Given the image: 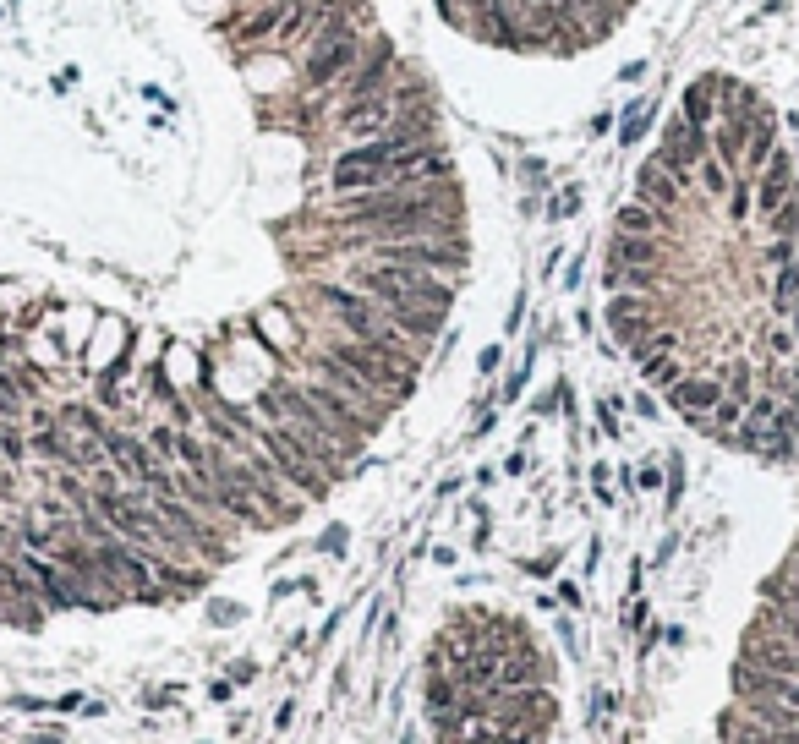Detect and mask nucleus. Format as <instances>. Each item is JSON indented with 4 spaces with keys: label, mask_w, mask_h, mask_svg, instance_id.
Instances as JSON below:
<instances>
[{
    "label": "nucleus",
    "mask_w": 799,
    "mask_h": 744,
    "mask_svg": "<svg viewBox=\"0 0 799 744\" xmlns=\"http://www.w3.org/2000/svg\"><path fill=\"white\" fill-rule=\"evenodd\" d=\"M132 356V329H126L121 318H99L94 323V334H88V345H83V367L94 372H110L115 362H126Z\"/></svg>",
    "instance_id": "7"
},
{
    "label": "nucleus",
    "mask_w": 799,
    "mask_h": 744,
    "mask_svg": "<svg viewBox=\"0 0 799 744\" xmlns=\"http://www.w3.org/2000/svg\"><path fill=\"white\" fill-rule=\"evenodd\" d=\"M635 487H663V471H657V465H641V471H635Z\"/></svg>",
    "instance_id": "39"
},
{
    "label": "nucleus",
    "mask_w": 799,
    "mask_h": 744,
    "mask_svg": "<svg viewBox=\"0 0 799 744\" xmlns=\"http://www.w3.org/2000/svg\"><path fill=\"white\" fill-rule=\"evenodd\" d=\"M553 569H559V553H542V558H526V575H553Z\"/></svg>",
    "instance_id": "33"
},
{
    "label": "nucleus",
    "mask_w": 799,
    "mask_h": 744,
    "mask_svg": "<svg viewBox=\"0 0 799 744\" xmlns=\"http://www.w3.org/2000/svg\"><path fill=\"white\" fill-rule=\"evenodd\" d=\"M767 263H772V269H789V263H794V241H772Z\"/></svg>",
    "instance_id": "31"
},
{
    "label": "nucleus",
    "mask_w": 799,
    "mask_h": 744,
    "mask_svg": "<svg viewBox=\"0 0 799 744\" xmlns=\"http://www.w3.org/2000/svg\"><path fill=\"white\" fill-rule=\"evenodd\" d=\"M137 701H143V712H170V706L181 701V684H154V690H143Z\"/></svg>",
    "instance_id": "24"
},
{
    "label": "nucleus",
    "mask_w": 799,
    "mask_h": 744,
    "mask_svg": "<svg viewBox=\"0 0 799 744\" xmlns=\"http://www.w3.org/2000/svg\"><path fill=\"white\" fill-rule=\"evenodd\" d=\"M745 695H761V701H778V706H794L799 712V679L767 673L756 662H734V701H745Z\"/></svg>",
    "instance_id": "8"
},
{
    "label": "nucleus",
    "mask_w": 799,
    "mask_h": 744,
    "mask_svg": "<svg viewBox=\"0 0 799 744\" xmlns=\"http://www.w3.org/2000/svg\"><path fill=\"white\" fill-rule=\"evenodd\" d=\"M712 83L717 77H701V83L685 88V121L696 126V132H706V121H712Z\"/></svg>",
    "instance_id": "19"
},
{
    "label": "nucleus",
    "mask_w": 799,
    "mask_h": 744,
    "mask_svg": "<svg viewBox=\"0 0 799 744\" xmlns=\"http://www.w3.org/2000/svg\"><path fill=\"white\" fill-rule=\"evenodd\" d=\"M0 706L17 717H55V695H39V690H6Z\"/></svg>",
    "instance_id": "16"
},
{
    "label": "nucleus",
    "mask_w": 799,
    "mask_h": 744,
    "mask_svg": "<svg viewBox=\"0 0 799 744\" xmlns=\"http://www.w3.org/2000/svg\"><path fill=\"white\" fill-rule=\"evenodd\" d=\"M750 186H756V176H739L734 186H728V214H734V219L750 214Z\"/></svg>",
    "instance_id": "26"
},
{
    "label": "nucleus",
    "mask_w": 799,
    "mask_h": 744,
    "mask_svg": "<svg viewBox=\"0 0 799 744\" xmlns=\"http://www.w3.org/2000/svg\"><path fill=\"white\" fill-rule=\"evenodd\" d=\"M652 121H657L652 104H630V110H624V121H619V143H624V148L641 143V137L652 132Z\"/></svg>",
    "instance_id": "20"
},
{
    "label": "nucleus",
    "mask_w": 799,
    "mask_h": 744,
    "mask_svg": "<svg viewBox=\"0 0 799 744\" xmlns=\"http://www.w3.org/2000/svg\"><path fill=\"white\" fill-rule=\"evenodd\" d=\"M55 416H61V427H66V433H77V438H104V433H110V416H104L99 405H88V400H66Z\"/></svg>",
    "instance_id": "12"
},
{
    "label": "nucleus",
    "mask_w": 799,
    "mask_h": 744,
    "mask_svg": "<svg viewBox=\"0 0 799 744\" xmlns=\"http://www.w3.org/2000/svg\"><path fill=\"white\" fill-rule=\"evenodd\" d=\"M581 6H608V17H624V11L635 6V0H581Z\"/></svg>",
    "instance_id": "40"
},
{
    "label": "nucleus",
    "mask_w": 799,
    "mask_h": 744,
    "mask_svg": "<svg viewBox=\"0 0 799 744\" xmlns=\"http://www.w3.org/2000/svg\"><path fill=\"white\" fill-rule=\"evenodd\" d=\"M592 482H597V498L613 504V487H608V465H592Z\"/></svg>",
    "instance_id": "37"
},
{
    "label": "nucleus",
    "mask_w": 799,
    "mask_h": 744,
    "mask_svg": "<svg viewBox=\"0 0 799 744\" xmlns=\"http://www.w3.org/2000/svg\"><path fill=\"white\" fill-rule=\"evenodd\" d=\"M739 712H745L750 723L772 728V734H783V728H799V712H794V706H778V701H761V695H745V701H739Z\"/></svg>",
    "instance_id": "14"
},
{
    "label": "nucleus",
    "mask_w": 799,
    "mask_h": 744,
    "mask_svg": "<svg viewBox=\"0 0 799 744\" xmlns=\"http://www.w3.org/2000/svg\"><path fill=\"white\" fill-rule=\"evenodd\" d=\"M613 225H619V236H652L663 219L652 214V203H624L619 214H613Z\"/></svg>",
    "instance_id": "17"
},
{
    "label": "nucleus",
    "mask_w": 799,
    "mask_h": 744,
    "mask_svg": "<svg viewBox=\"0 0 799 744\" xmlns=\"http://www.w3.org/2000/svg\"><path fill=\"white\" fill-rule=\"evenodd\" d=\"M455 197L444 186H378L334 203V225L345 247H384V241H433L455 236Z\"/></svg>",
    "instance_id": "1"
},
{
    "label": "nucleus",
    "mask_w": 799,
    "mask_h": 744,
    "mask_svg": "<svg viewBox=\"0 0 799 744\" xmlns=\"http://www.w3.org/2000/svg\"><path fill=\"white\" fill-rule=\"evenodd\" d=\"M778 312H799V263L778 269Z\"/></svg>",
    "instance_id": "23"
},
{
    "label": "nucleus",
    "mask_w": 799,
    "mask_h": 744,
    "mask_svg": "<svg viewBox=\"0 0 799 744\" xmlns=\"http://www.w3.org/2000/svg\"><path fill=\"white\" fill-rule=\"evenodd\" d=\"M258 679V662H236V668H230V684H252Z\"/></svg>",
    "instance_id": "38"
},
{
    "label": "nucleus",
    "mask_w": 799,
    "mask_h": 744,
    "mask_svg": "<svg viewBox=\"0 0 799 744\" xmlns=\"http://www.w3.org/2000/svg\"><path fill=\"white\" fill-rule=\"evenodd\" d=\"M241 608H230V602H208V624H236Z\"/></svg>",
    "instance_id": "34"
},
{
    "label": "nucleus",
    "mask_w": 799,
    "mask_h": 744,
    "mask_svg": "<svg viewBox=\"0 0 799 744\" xmlns=\"http://www.w3.org/2000/svg\"><path fill=\"white\" fill-rule=\"evenodd\" d=\"M575 208H581V192H575V186H570V192H559V197H553V203H548V219H553V225H559V219H570Z\"/></svg>",
    "instance_id": "28"
},
{
    "label": "nucleus",
    "mask_w": 799,
    "mask_h": 744,
    "mask_svg": "<svg viewBox=\"0 0 799 744\" xmlns=\"http://www.w3.org/2000/svg\"><path fill=\"white\" fill-rule=\"evenodd\" d=\"M499 356H504V351H499V345H488V351H482V356H477V372H493V367H499Z\"/></svg>",
    "instance_id": "41"
},
{
    "label": "nucleus",
    "mask_w": 799,
    "mask_h": 744,
    "mask_svg": "<svg viewBox=\"0 0 799 744\" xmlns=\"http://www.w3.org/2000/svg\"><path fill=\"white\" fill-rule=\"evenodd\" d=\"M739 662H756V668H767V673L799 679V641H783V635H772V630H761V624H756V630L745 635Z\"/></svg>",
    "instance_id": "6"
},
{
    "label": "nucleus",
    "mask_w": 799,
    "mask_h": 744,
    "mask_svg": "<svg viewBox=\"0 0 799 744\" xmlns=\"http://www.w3.org/2000/svg\"><path fill=\"white\" fill-rule=\"evenodd\" d=\"M701 186H706L712 197H723L728 186H734V176H728V165H717V159L706 154V159H701Z\"/></svg>",
    "instance_id": "25"
},
{
    "label": "nucleus",
    "mask_w": 799,
    "mask_h": 744,
    "mask_svg": "<svg viewBox=\"0 0 799 744\" xmlns=\"http://www.w3.org/2000/svg\"><path fill=\"white\" fill-rule=\"evenodd\" d=\"M345 542H351V531H345V526H329V537H323V553L340 558V553H345Z\"/></svg>",
    "instance_id": "35"
},
{
    "label": "nucleus",
    "mask_w": 799,
    "mask_h": 744,
    "mask_svg": "<svg viewBox=\"0 0 799 744\" xmlns=\"http://www.w3.org/2000/svg\"><path fill=\"white\" fill-rule=\"evenodd\" d=\"M17 744H72V728H66V717H33Z\"/></svg>",
    "instance_id": "18"
},
{
    "label": "nucleus",
    "mask_w": 799,
    "mask_h": 744,
    "mask_svg": "<svg viewBox=\"0 0 799 744\" xmlns=\"http://www.w3.org/2000/svg\"><path fill=\"white\" fill-rule=\"evenodd\" d=\"M83 701H88V690H61V695H55V717H77V712H83Z\"/></svg>",
    "instance_id": "29"
},
{
    "label": "nucleus",
    "mask_w": 799,
    "mask_h": 744,
    "mask_svg": "<svg viewBox=\"0 0 799 744\" xmlns=\"http://www.w3.org/2000/svg\"><path fill=\"white\" fill-rule=\"evenodd\" d=\"M143 444L154 449V455L165 460V465H176V427H170V422H154V427H148Z\"/></svg>",
    "instance_id": "22"
},
{
    "label": "nucleus",
    "mask_w": 799,
    "mask_h": 744,
    "mask_svg": "<svg viewBox=\"0 0 799 744\" xmlns=\"http://www.w3.org/2000/svg\"><path fill=\"white\" fill-rule=\"evenodd\" d=\"M608 329H613V340H619L624 351L646 345V340H652V334H646V301H635V296H613V301H608Z\"/></svg>",
    "instance_id": "11"
},
{
    "label": "nucleus",
    "mask_w": 799,
    "mask_h": 744,
    "mask_svg": "<svg viewBox=\"0 0 799 744\" xmlns=\"http://www.w3.org/2000/svg\"><path fill=\"white\" fill-rule=\"evenodd\" d=\"M624 624H630V630H641V624H646V602H635V608L624 613Z\"/></svg>",
    "instance_id": "43"
},
{
    "label": "nucleus",
    "mask_w": 799,
    "mask_h": 744,
    "mask_svg": "<svg viewBox=\"0 0 799 744\" xmlns=\"http://www.w3.org/2000/svg\"><path fill=\"white\" fill-rule=\"evenodd\" d=\"M630 405H635V416H641V422H657V400H652V394H635Z\"/></svg>",
    "instance_id": "36"
},
{
    "label": "nucleus",
    "mask_w": 799,
    "mask_h": 744,
    "mask_svg": "<svg viewBox=\"0 0 799 744\" xmlns=\"http://www.w3.org/2000/svg\"><path fill=\"white\" fill-rule=\"evenodd\" d=\"M389 77H395V44H389V39H373L362 61H356L351 72L334 83V99H340V126L351 121L362 104H373L378 93L389 88Z\"/></svg>",
    "instance_id": "3"
},
{
    "label": "nucleus",
    "mask_w": 799,
    "mask_h": 744,
    "mask_svg": "<svg viewBox=\"0 0 799 744\" xmlns=\"http://www.w3.org/2000/svg\"><path fill=\"white\" fill-rule=\"evenodd\" d=\"M318 301L329 307V318L340 323L351 340L373 345L378 356H389V362H400V367H416V345L405 340L395 323L384 318V307H378V301H367L362 290H351V285H318Z\"/></svg>",
    "instance_id": "2"
},
{
    "label": "nucleus",
    "mask_w": 799,
    "mask_h": 744,
    "mask_svg": "<svg viewBox=\"0 0 799 744\" xmlns=\"http://www.w3.org/2000/svg\"><path fill=\"white\" fill-rule=\"evenodd\" d=\"M767 230H772V236H778V241H794V236H799V192H794L789 203L778 208V214L767 219Z\"/></svg>",
    "instance_id": "21"
},
{
    "label": "nucleus",
    "mask_w": 799,
    "mask_h": 744,
    "mask_svg": "<svg viewBox=\"0 0 799 744\" xmlns=\"http://www.w3.org/2000/svg\"><path fill=\"white\" fill-rule=\"evenodd\" d=\"M318 383H329L334 394H345V400H351V405H362L367 416H378V422H384L389 400H384V394L373 389V383H362V378H356V372L345 367V362H334L329 351H318Z\"/></svg>",
    "instance_id": "5"
},
{
    "label": "nucleus",
    "mask_w": 799,
    "mask_h": 744,
    "mask_svg": "<svg viewBox=\"0 0 799 744\" xmlns=\"http://www.w3.org/2000/svg\"><path fill=\"white\" fill-rule=\"evenodd\" d=\"M717 400H723V378H679L674 389H668V405H674L685 422H696V416H712Z\"/></svg>",
    "instance_id": "9"
},
{
    "label": "nucleus",
    "mask_w": 799,
    "mask_h": 744,
    "mask_svg": "<svg viewBox=\"0 0 799 744\" xmlns=\"http://www.w3.org/2000/svg\"><path fill=\"white\" fill-rule=\"evenodd\" d=\"M663 487H668V509L679 504V498H685V460H668V476H663Z\"/></svg>",
    "instance_id": "27"
},
{
    "label": "nucleus",
    "mask_w": 799,
    "mask_h": 744,
    "mask_svg": "<svg viewBox=\"0 0 799 744\" xmlns=\"http://www.w3.org/2000/svg\"><path fill=\"white\" fill-rule=\"evenodd\" d=\"M663 258L652 236H613V269H646V263Z\"/></svg>",
    "instance_id": "15"
},
{
    "label": "nucleus",
    "mask_w": 799,
    "mask_h": 744,
    "mask_svg": "<svg viewBox=\"0 0 799 744\" xmlns=\"http://www.w3.org/2000/svg\"><path fill=\"white\" fill-rule=\"evenodd\" d=\"M761 192H756V208H761V219H772L783 203L794 197V159L789 154H772L767 165H761Z\"/></svg>",
    "instance_id": "10"
},
{
    "label": "nucleus",
    "mask_w": 799,
    "mask_h": 744,
    "mask_svg": "<svg viewBox=\"0 0 799 744\" xmlns=\"http://www.w3.org/2000/svg\"><path fill=\"white\" fill-rule=\"evenodd\" d=\"M679 192H685V181H679L668 165H657V159H652V165L641 170V203H663V208H674V203H679Z\"/></svg>",
    "instance_id": "13"
},
{
    "label": "nucleus",
    "mask_w": 799,
    "mask_h": 744,
    "mask_svg": "<svg viewBox=\"0 0 799 744\" xmlns=\"http://www.w3.org/2000/svg\"><path fill=\"white\" fill-rule=\"evenodd\" d=\"M559 602H564V608H581V586H570V580H564V586H559Z\"/></svg>",
    "instance_id": "42"
},
{
    "label": "nucleus",
    "mask_w": 799,
    "mask_h": 744,
    "mask_svg": "<svg viewBox=\"0 0 799 744\" xmlns=\"http://www.w3.org/2000/svg\"><path fill=\"white\" fill-rule=\"evenodd\" d=\"M613 411H619V400H602V405H597V422H602V433H608V438H619V422H613Z\"/></svg>",
    "instance_id": "32"
},
{
    "label": "nucleus",
    "mask_w": 799,
    "mask_h": 744,
    "mask_svg": "<svg viewBox=\"0 0 799 744\" xmlns=\"http://www.w3.org/2000/svg\"><path fill=\"white\" fill-rule=\"evenodd\" d=\"M526 378H531V356H526V362H520L515 372H509V383H504V400H499V405L520 400V389H526Z\"/></svg>",
    "instance_id": "30"
},
{
    "label": "nucleus",
    "mask_w": 799,
    "mask_h": 744,
    "mask_svg": "<svg viewBox=\"0 0 799 744\" xmlns=\"http://www.w3.org/2000/svg\"><path fill=\"white\" fill-rule=\"evenodd\" d=\"M362 55H367V33H356V39H340V44H329V50L301 55V83H307L312 93H329L356 61H362Z\"/></svg>",
    "instance_id": "4"
}]
</instances>
